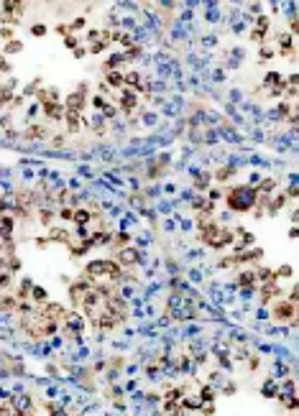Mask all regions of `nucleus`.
Masks as SVG:
<instances>
[{
	"label": "nucleus",
	"instance_id": "11",
	"mask_svg": "<svg viewBox=\"0 0 299 416\" xmlns=\"http://www.w3.org/2000/svg\"><path fill=\"white\" fill-rule=\"evenodd\" d=\"M269 23H271V21H269V16H261V18L256 21V31L251 33V39H253V41H261V39L269 33Z\"/></svg>",
	"mask_w": 299,
	"mask_h": 416
},
{
	"label": "nucleus",
	"instance_id": "9",
	"mask_svg": "<svg viewBox=\"0 0 299 416\" xmlns=\"http://www.w3.org/2000/svg\"><path fill=\"white\" fill-rule=\"evenodd\" d=\"M13 230H16V222H13V217L11 215H0V240H11V235H13Z\"/></svg>",
	"mask_w": 299,
	"mask_h": 416
},
{
	"label": "nucleus",
	"instance_id": "21",
	"mask_svg": "<svg viewBox=\"0 0 299 416\" xmlns=\"http://www.w3.org/2000/svg\"><path fill=\"white\" fill-rule=\"evenodd\" d=\"M31 299H33L36 304H44V301H46V289H44V286H33V289H31Z\"/></svg>",
	"mask_w": 299,
	"mask_h": 416
},
{
	"label": "nucleus",
	"instance_id": "13",
	"mask_svg": "<svg viewBox=\"0 0 299 416\" xmlns=\"http://www.w3.org/2000/svg\"><path fill=\"white\" fill-rule=\"evenodd\" d=\"M238 286H243V289L256 286V273L253 271H241L238 273Z\"/></svg>",
	"mask_w": 299,
	"mask_h": 416
},
{
	"label": "nucleus",
	"instance_id": "4",
	"mask_svg": "<svg viewBox=\"0 0 299 416\" xmlns=\"http://www.w3.org/2000/svg\"><path fill=\"white\" fill-rule=\"evenodd\" d=\"M85 102H87V92H85V90H77V92H72V95L67 97V102H64V112H74V115H82V110H85Z\"/></svg>",
	"mask_w": 299,
	"mask_h": 416
},
{
	"label": "nucleus",
	"instance_id": "1",
	"mask_svg": "<svg viewBox=\"0 0 299 416\" xmlns=\"http://www.w3.org/2000/svg\"><path fill=\"white\" fill-rule=\"evenodd\" d=\"M256 199H258V194H256L253 186H235L225 194V202H228V207L233 212H248L256 204Z\"/></svg>",
	"mask_w": 299,
	"mask_h": 416
},
{
	"label": "nucleus",
	"instance_id": "16",
	"mask_svg": "<svg viewBox=\"0 0 299 416\" xmlns=\"http://www.w3.org/2000/svg\"><path fill=\"white\" fill-rule=\"evenodd\" d=\"M92 220V212H87V210H74V225H80V228H85L87 222Z\"/></svg>",
	"mask_w": 299,
	"mask_h": 416
},
{
	"label": "nucleus",
	"instance_id": "28",
	"mask_svg": "<svg viewBox=\"0 0 299 416\" xmlns=\"http://www.w3.org/2000/svg\"><path fill=\"white\" fill-rule=\"evenodd\" d=\"M59 220H64V222H69V220H74V210H69V207H64L62 212H59Z\"/></svg>",
	"mask_w": 299,
	"mask_h": 416
},
{
	"label": "nucleus",
	"instance_id": "27",
	"mask_svg": "<svg viewBox=\"0 0 299 416\" xmlns=\"http://www.w3.org/2000/svg\"><path fill=\"white\" fill-rule=\"evenodd\" d=\"M228 176H233V169H230V166H225V169H217V174H215V179H217V181H225Z\"/></svg>",
	"mask_w": 299,
	"mask_h": 416
},
{
	"label": "nucleus",
	"instance_id": "33",
	"mask_svg": "<svg viewBox=\"0 0 299 416\" xmlns=\"http://www.w3.org/2000/svg\"><path fill=\"white\" fill-rule=\"evenodd\" d=\"M51 416H69L67 411H62V408H56V411H51Z\"/></svg>",
	"mask_w": 299,
	"mask_h": 416
},
{
	"label": "nucleus",
	"instance_id": "10",
	"mask_svg": "<svg viewBox=\"0 0 299 416\" xmlns=\"http://www.w3.org/2000/svg\"><path fill=\"white\" fill-rule=\"evenodd\" d=\"M118 263H123V266L138 263V250H133V248H121V250H118Z\"/></svg>",
	"mask_w": 299,
	"mask_h": 416
},
{
	"label": "nucleus",
	"instance_id": "26",
	"mask_svg": "<svg viewBox=\"0 0 299 416\" xmlns=\"http://www.w3.org/2000/svg\"><path fill=\"white\" fill-rule=\"evenodd\" d=\"M64 44H67V46L74 51V49L80 46V39H77V33H69V36H64Z\"/></svg>",
	"mask_w": 299,
	"mask_h": 416
},
{
	"label": "nucleus",
	"instance_id": "2",
	"mask_svg": "<svg viewBox=\"0 0 299 416\" xmlns=\"http://www.w3.org/2000/svg\"><path fill=\"white\" fill-rule=\"evenodd\" d=\"M87 39H90V54H100V51H105L107 46H110V41H113V33L107 31V28H97V31H90L87 33Z\"/></svg>",
	"mask_w": 299,
	"mask_h": 416
},
{
	"label": "nucleus",
	"instance_id": "23",
	"mask_svg": "<svg viewBox=\"0 0 299 416\" xmlns=\"http://www.w3.org/2000/svg\"><path fill=\"white\" fill-rule=\"evenodd\" d=\"M215 398V388L210 386V383H205L202 388H200V401H212Z\"/></svg>",
	"mask_w": 299,
	"mask_h": 416
},
{
	"label": "nucleus",
	"instance_id": "24",
	"mask_svg": "<svg viewBox=\"0 0 299 416\" xmlns=\"http://www.w3.org/2000/svg\"><path fill=\"white\" fill-rule=\"evenodd\" d=\"M31 138H46L49 133H46V128L44 125H31V133H28Z\"/></svg>",
	"mask_w": 299,
	"mask_h": 416
},
{
	"label": "nucleus",
	"instance_id": "14",
	"mask_svg": "<svg viewBox=\"0 0 299 416\" xmlns=\"http://www.w3.org/2000/svg\"><path fill=\"white\" fill-rule=\"evenodd\" d=\"M253 273H256V284H261V286L269 284V281H274V271L271 268H256Z\"/></svg>",
	"mask_w": 299,
	"mask_h": 416
},
{
	"label": "nucleus",
	"instance_id": "31",
	"mask_svg": "<svg viewBox=\"0 0 299 416\" xmlns=\"http://www.w3.org/2000/svg\"><path fill=\"white\" fill-rule=\"evenodd\" d=\"M274 54H276V51H274V49H269V46H264V49H261V54H258V56H261V59H264V61H269V59H271V56H274Z\"/></svg>",
	"mask_w": 299,
	"mask_h": 416
},
{
	"label": "nucleus",
	"instance_id": "17",
	"mask_svg": "<svg viewBox=\"0 0 299 416\" xmlns=\"http://www.w3.org/2000/svg\"><path fill=\"white\" fill-rule=\"evenodd\" d=\"M291 273H294V268H291V266H279V268L274 271V281H281V279H291Z\"/></svg>",
	"mask_w": 299,
	"mask_h": 416
},
{
	"label": "nucleus",
	"instance_id": "34",
	"mask_svg": "<svg viewBox=\"0 0 299 416\" xmlns=\"http://www.w3.org/2000/svg\"><path fill=\"white\" fill-rule=\"evenodd\" d=\"M248 365H251V370H256V368H258V358H251V363H248Z\"/></svg>",
	"mask_w": 299,
	"mask_h": 416
},
{
	"label": "nucleus",
	"instance_id": "3",
	"mask_svg": "<svg viewBox=\"0 0 299 416\" xmlns=\"http://www.w3.org/2000/svg\"><path fill=\"white\" fill-rule=\"evenodd\" d=\"M39 314L44 317V319H49V322H64V317H67V309L62 307V304H56V301H44L41 304V309H39Z\"/></svg>",
	"mask_w": 299,
	"mask_h": 416
},
{
	"label": "nucleus",
	"instance_id": "12",
	"mask_svg": "<svg viewBox=\"0 0 299 416\" xmlns=\"http://www.w3.org/2000/svg\"><path fill=\"white\" fill-rule=\"evenodd\" d=\"M279 54H294V33L279 36Z\"/></svg>",
	"mask_w": 299,
	"mask_h": 416
},
{
	"label": "nucleus",
	"instance_id": "25",
	"mask_svg": "<svg viewBox=\"0 0 299 416\" xmlns=\"http://www.w3.org/2000/svg\"><path fill=\"white\" fill-rule=\"evenodd\" d=\"M67 28H69V33H77V31H82V28H85V18H74V21H72Z\"/></svg>",
	"mask_w": 299,
	"mask_h": 416
},
{
	"label": "nucleus",
	"instance_id": "19",
	"mask_svg": "<svg viewBox=\"0 0 299 416\" xmlns=\"http://www.w3.org/2000/svg\"><path fill=\"white\" fill-rule=\"evenodd\" d=\"M6 54H18V51H23V41H18V39H11V41H6V49H3Z\"/></svg>",
	"mask_w": 299,
	"mask_h": 416
},
{
	"label": "nucleus",
	"instance_id": "15",
	"mask_svg": "<svg viewBox=\"0 0 299 416\" xmlns=\"http://www.w3.org/2000/svg\"><path fill=\"white\" fill-rule=\"evenodd\" d=\"M64 118H67V133H77L80 125H82V118L74 115V112H64Z\"/></svg>",
	"mask_w": 299,
	"mask_h": 416
},
{
	"label": "nucleus",
	"instance_id": "8",
	"mask_svg": "<svg viewBox=\"0 0 299 416\" xmlns=\"http://www.w3.org/2000/svg\"><path fill=\"white\" fill-rule=\"evenodd\" d=\"M281 289H279V281H269L261 286V304H269L271 299H281Z\"/></svg>",
	"mask_w": 299,
	"mask_h": 416
},
{
	"label": "nucleus",
	"instance_id": "6",
	"mask_svg": "<svg viewBox=\"0 0 299 416\" xmlns=\"http://www.w3.org/2000/svg\"><path fill=\"white\" fill-rule=\"evenodd\" d=\"M64 322H67V334H69V337H74V334H80V332L85 329V317L77 314V312H67Z\"/></svg>",
	"mask_w": 299,
	"mask_h": 416
},
{
	"label": "nucleus",
	"instance_id": "20",
	"mask_svg": "<svg viewBox=\"0 0 299 416\" xmlns=\"http://www.w3.org/2000/svg\"><path fill=\"white\" fill-rule=\"evenodd\" d=\"M107 85L115 87V90L123 87V74H121V72H107Z\"/></svg>",
	"mask_w": 299,
	"mask_h": 416
},
{
	"label": "nucleus",
	"instance_id": "18",
	"mask_svg": "<svg viewBox=\"0 0 299 416\" xmlns=\"http://www.w3.org/2000/svg\"><path fill=\"white\" fill-rule=\"evenodd\" d=\"M123 85H128V87H133V90L138 92V85H141V74H138V72H128V74L123 77Z\"/></svg>",
	"mask_w": 299,
	"mask_h": 416
},
{
	"label": "nucleus",
	"instance_id": "29",
	"mask_svg": "<svg viewBox=\"0 0 299 416\" xmlns=\"http://www.w3.org/2000/svg\"><path fill=\"white\" fill-rule=\"evenodd\" d=\"M31 33H33V36H44V33H46V26H44V23H33V26H31Z\"/></svg>",
	"mask_w": 299,
	"mask_h": 416
},
{
	"label": "nucleus",
	"instance_id": "5",
	"mask_svg": "<svg viewBox=\"0 0 299 416\" xmlns=\"http://www.w3.org/2000/svg\"><path fill=\"white\" fill-rule=\"evenodd\" d=\"M294 314H296V304L284 301V299L276 301V307H274V317H276L279 322H291V319H296Z\"/></svg>",
	"mask_w": 299,
	"mask_h": 416
},
{
	"label": "nucleus",
	"instance_id": "22",
	"mask_svg": "<svg viewBox=\"0 0 299 416\" xmlns=\"http://www.w3.org/2000/svg\"><path fill=\"white\" fill-rule=\"evenodd\" d=\"M261 393H264L266 398H274V396L279 393V386H276L274 381H266V383H264V391H261Z\"/></svg>",
	"mask_w": 299,
	"mask_h": 416
},
{
	"label": "nucleus",
	"instance_id": "30",
	"mask_svg": "<svg viewBox=\"0 0 299 416\" xmlns=\"http://www.w3.org/2000/svg\"><path fill=\"white\" fill-rule=\"evenodd\" d=\"M128 243V235L126 233H121V235H115V248H123Z\"/></svg>",
	"mask_w": 299,
	"mask_h": 416
},
{
	"label": "nucleus",
	"instance_id": "7",
	"mask_svg": "<svg viewBox=\"0 0 299 416\" xmlns=\"http://www.w3.org/2000/svg\"><path fill=\"white\" fill-rule=\"evenodd\" d=\"M41 110L46 112V118H51V120H64V105H59V100H46V102H41Z\"/></svg>",
	"mask_w": 299,
	"mask_h": 416
},
{
	"label": "nucleus",
	"instance_id": "32",
	"mask_svg": "<svg viewBox=\"0 0 299 416\" xmlns=\"http://www.w3.org/2000/svg\"><path fill=\"white\" fill-rule=\"evenodd\" d=\"M85 54H87V51H85V49H82V46H77V49H74V56H77V59H82V56H85Z\"/></svg>",
	"mask_w": 299,
	"mask_h": 416
}]
</instances>
